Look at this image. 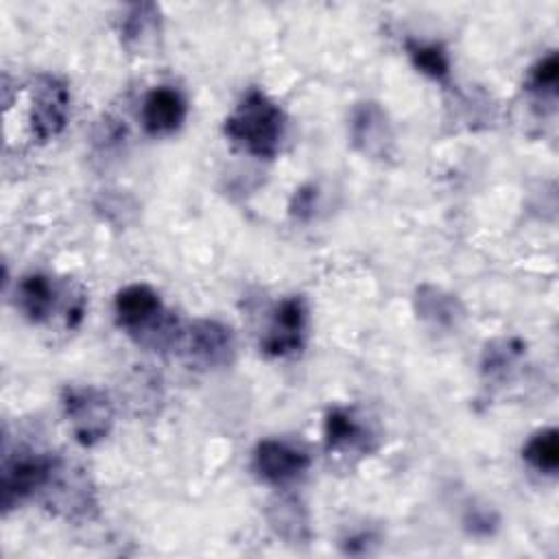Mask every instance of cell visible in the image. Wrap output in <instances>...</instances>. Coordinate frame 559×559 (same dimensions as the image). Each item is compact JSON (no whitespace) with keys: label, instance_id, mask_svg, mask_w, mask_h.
Wrapping results in <instances>:
<instances>
[{"label":"cell","instance_id":"4","mask_svg":"<svg viewBox=\"0 0 559 559\" xmlns=\"http://www.w3.org/2000/svg\"><path fill=\"white\" fill-rule=\"evenodd\" d=\"M41 493L46 509L66 520H90L98 511L96 491L87 474L83 469L68 467L63 461H59Z\"/></svg>","mask_w":559,"mask_h":559},{"label":"cell","instance_id":"20","mask_svg":"<svg viewBox=\"0 0 559 559\" xmlns=\"http://www.w3.org/2000/svg\"><path fill=\"white\" fill-rule=\"evenodd\" d=\"M314 207H317V188L312 183L297 188L288 205L290 216L297 221H308L314 214Z\"/></svg>","mask_w":559,"mask_h":559},{"label":"cell","instance_id":"18","mask_svg":"<svg viewBox=\"0 0 559 559\" xmlns=\"http://www.w3.org/2000/svg\"><path fill=\"white\" fill-rule=\"evenodd\" d=\"M524 354V343L520 338H496L485 345L483 352V376L485 378H502L509 367L518 362V358Z\"/></svg>","mask_w":559,"mask_h":559},{"label":"cell","instance_id":"8","mask_svg":"<svg viewBox=\"0 0 559 559\" xmlns=\"http://www.w3.org/2000/svg\"><path fill=\"white\" fill-rule=\"evenodd\" d=\"M349 138L354 148L369 159H389L395 148L389 116L376 100H365L354 107Z\"/></svg>","mask_w":559,"mask_h":559},{"label":"cell","instance_id":"16","mask_svg":"<svg viewBox=\"0 0 559 559\" xmlns=\"http://www.w3.org/2000/svg\"><path fill=\"white\" fill-rule=\"evenodd\" d=\"M522 459L539 474H557L559 469V430L542 428L522 448Z\"/></svg>","mask_w":559,"mask_h":559},{"label":"cell","instance_id":"5","mask_svg":"<svg viewBox=\"0 0 559 559\" xmlns=\"http://www.w3.org/2000/svg\"><path fill=\"white\" fill-rule=\"evenodd\" d=\"M179 345L188 360L201 369H223L236 360L234 330L216 319H194L181 330Z\"/></svg>","mask_w":559,"mask_h":559},{"label":"cell","instance_id":"21","mask_svg":"<svg viewBox=\"0 0 559 559\" xmlns=\"http://www.w3.org/2000/svg\"><path fill=\"white\" fill-rule=\"evenodd\" d=\"M498 524V518L491 513V511H469L467 518H465V526L469 533L474 535H489Z\"/></svg>","mask_w":559,"mask_h":559},{"label":"cell","instance_id":"15","mask_svg":"<svg viewBox=\"0 0 559 559\" xmlns=\"http://www.w3.org/2000/svg\"><path fill=\"white\" fill-rule=\"evenodd\" d=\"M55 284L44 273L24 275L15 288V306L33 323H41L50 317L55 308Z\"/></svg>","mask_w":559,"mask_h":559},{"label":"cell","instance_id":"12","mask_svg":"<svg viewBox=\"0 0 559 559\" xmlns=\"http://www.w3.org/2000/svg\"><path fill=\"white\" fill-rule=\"evenodd\" d=\"M266 520L271 531L286 544H308L312 537L310 515L306 504L297 496H277L266 507Z\"/></svg>","mask_w":559,"mask_h":559},{"label":"cell","instance_id":"14","mask_svg":"<svg viewBox=\"0 0 559 559\" xmlns=\"http://www.w3.org/2000/svg\"><path fill=\"white\" fill-rule=\"evenodd\" d=\"M323 441L330 452L369 450L371 432L360 424L352 408L334 406L323 419Z\"/></svg>","mask_w":559,"mask_h":559},{"label":"cell","instance_id":"1","mask_svg":"<svg viewBox=\"0 0 559 559\" xmlns=\"http://www.w3.org/2000/svg\"><path fill=\"white\" fill-rule=\"evenodd\" d=\"M225 135L260 159H273L286 131L284 109L262 90H249L223 122Z\"/></svg>","mask_w":559,"mask_h":559},{"label":"cell","instance_id":"19","mask_svg":"<svg viewBox=\"0 0 559 559\" xmlns=\"http://www.w3.org/2000/svg\"><path fill=\"white\" fill-rule=\"evenodd\" d=\"M559 83V57L555 50L544 55L526 76V90L539 96H555Z\"/></svg>","mask_w":559,"mask_h":559},{"label":"cell","instance_id":"7","mask_svg":"<svg viewBox=\"0 0 559 559\" xmlns=\"http://www.w3.org/2000/svg\"><path fill=\"white\" fill-rule=\"evenodd\" d=\"M308 323V308L304 297L293 295L282 299L271 317L266 334L260 343L266 356H290L304 347Z\"/></svg>","mask_w":559,"mask_h":559},{"label":"cell","instance_id":"6","mask_svg":"<svg viewBox=\"0 0 559 559\" xmlns=\"http://www.w3.org/2000/svg\"><path fill=\"white\" fill-rule=\"evenodd\" d=\"M70 92L68 85L55 74H39L31 87V131L39 142L57 138L68 122Z\"/></svg>","mask_w":559,"mask_h":559},{"label":"cell","instance_id":"11","mask_svg":"<svg viewBox=\"0 0 559 559\" xmlns=\"http://www.w3.org/2000/svg\"><path fill=\"white\" fill-rule=\"evenodd\" d=\"M162 39V15L153 2L129 4L120 20V41L135 55H148L159 48Z\"/></svg>","mask_w":559,"mask_h":559},{"label":"cell","instance_id":"3","mask_svg":"<svg viewBox=\"0 0 559 559\" xmlns=\"http://www.w3.org/2000/svg\"><path fill=\"white\" fill-rule=\"evenodd\" d=\"M61 459L33 452V450H17L15 454H7L0 469V504L7 513L9 509L17 507L22 500L35 496L46 487L52 472L57 469Z\"/></svg>","mask_w":559,"mask_h":559},{"label":"cell","instance_id":"13","mask_svg":"<svg viewBox=\"0 0 559 559\" xmlns=\"http://www.w3.org/2000/svg\"><path fill=\"white\" fill-rule=\"evenodd\" d=\"M413 304L417 317L439 330H454L465 317L461 299L435 284H421L415 290Z\"/></svg>","mask_w":559,"mask_h":559},{"label":"cell","instance_id":"2","mask_svg":"<svg viewBox=\"0 0 559 559\" xmlns=\"http://www.w3.org/2000/svg\"><path fill=\"white\" fill-rule=\"evenodd\" d=\"M63 415L81 445H96L114 426V404L109 395L96 386H68L61 395Z\"/></svg>","mask_w":559,"mask_h":559},{"label":"cell","instance_id":"9","mask_svg":"<svg viewBox=\"0 0 559 559\" xmlns=\"http://www.w3.org/2000/svg\"><path fill=\"white\" fill-rule=\"evenodd\" d=\"M253 467L269 485L284 487L308 472L310 456L288 441L262 439L253 450Z\"/></svg>","mask_w":559,"mask_h":559},{"label":"cell","instance_id":"17","mask_svg":"<svg viewBox=\"0 0 559 559\" xmlns=\"http://www.w3.org/2000/svg\"><path fill=\"white\" fill-rule=\"evenodd\" d=\"M406 52L411 63L426 76L441 81L450 74V57L441 44L435 41H417L408 39L406 41Z\"/></svg>","mask_w":559,"mask_h":559},{"label":"cell","instance_id":"10","mask_svg":"<svg viewBox=\"0 0 559 559\" xmlns=\"http://www.w3.org/2000/svg\"><path fill=\"white\" fill-rule=\"evenodd\" d=\"M188 116V103L183 94L170 85L153 87L142 103V124L151 135L175 133Z\"/></svg>","mask_w":559,"mask_h":559}]
</instances>
